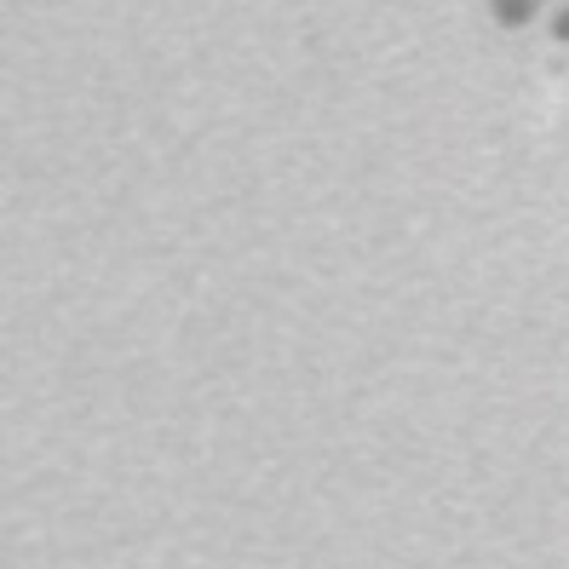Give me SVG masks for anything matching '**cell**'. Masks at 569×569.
I'll return each mask as SVG.
<instances>
[{
    "label": "cell",
    "instance_id": "obj_1",
    "mask_svg": "<svg viewBox=\"0 0 569 569\" xmlns=\"http://www.w3.org/2000/svg\"><path fill=\"white\" fill-rule=\"evenodd\" d=\"M489 12L507 23V29H523L535 18V0H489Z\"/></svg>",
    "mask_w": 569,
    "mask_h": 569
},
{
    "label": "cell",
    "instance_id": "obj_2",
    "mask_svg": "<svg viewBox=\"0 0 569 569\" xmlns=\"http://www.w3.org/2000/svg\"><path fill=\"white\" fill-rule=\"evenodd\" d=\"M552 36H558V41H569V7L558 12V23H552Z\"/></svg>",
    "mask_w": 569,
    "mask_h": 569
}]
</instances>
